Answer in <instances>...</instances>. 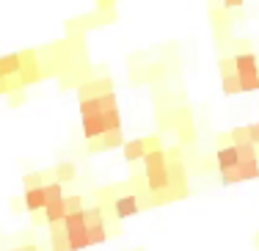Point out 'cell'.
<instances>
[{
    "mask_svg": "<svg viewBox=\"0 0 259 251\" xmlns=\"http://www.w3.org/2000/svg\"><path fill=\"white\" fill-rule=\"evenodd\" d=\"M100 111H102L105 133L121 130V113H119V102H116V94H113V91H108V94L100 97Z\"/></svg>",
    "mask_w": 259,
    "mask_h": 251,
    "instance_id": "obj_6",
    "label": "cell"
},
{
    "mask_svg": "<svg viewBox=\"0 0 259 251\" xmlns=\"http://www.w3.org/2000/svg\"><path fill=\"white\" fill-rule=\"evenodd\" d=\"M64 229H66V243H69V251H80L89 243V232H85V216L83 213H72V216L64 218Z\"/></svg>",
    "mask_w": 259,
    "mask_h": 251,
    "instance_id": "obj_4",
    "label": "cell"
},
{
    "mask_svg": "<svg viewBox=\"0 0 259 251\" xmlns=\"http://www.w3.org/2000/svg\"><path fill=\"white\" fill-rule=\"evenodd\" d=\"M144 177H146V191L152 196H163L171 185L168 177V157L165 149H152L144 157Z\"/></svg>",
    "mask_w": 259,
    "mask_h": 251,
    "instance_id": "obj_1",
    "label": "cell"
},
{
    "mask_svg": "<svg viewBox=\"0 0 259 251\" xmlns=\"http://www.w3.org/2000/svg\"><path fill=\"white\" fill-rule=\"evenodd\" d=\"M234 72V58H221V75H232Z\"/></svg>",
    "mask_w": 259,
    "mask_h": 251,
    "instance_id": "obj_18",
    "label": "cell"
},
{
    "mask_svg": "<svg viewBox=\"0 0 259 251\" xmlns=\"http://www.w3.org/2000/svg\"><path fill=\"white\" fill-rule=\"evenodd\" d=\"M229 138H232V146H245V144H251L248 127H234V130H229Z\"/></svg>",
    "mask_w": 259,
    "mask_h": 251,
    "instance_id": "obj_15",
    "label": "cell"
},
{
    "mask_svg": "<svg viewBox=\"0 0 259 251\" xmlns=\"http://www.w3.org/2000/svg\"><path fill=\"white\" fill-rule=\"evenodd\" d=\"M80 121H83V136L89 141H100L105 136L102 111H100V97L80 100Z\"/></svg>",
    "mask_w": 259,
    "mask_h": 251,
    "instance_id": "obj_2",
    "label": "cell"
},
{
    "mask_svg": "<svg viewBox=\"0 0 259 251\" xmlns=\"http://www.w3.org/2000/svg\"><path fill=\"white\" fill-rule=\"evenodd\" d=\"M215 163H218L221 174L237 169V149H234V146H221V149L215 152Z\"/></svg>",
    "mask_w": 259,
    "mask_h": 251,
    "instance_id": "obj_9",
    "label": "cell"
},
{
    "mask_svg": "<svg viewBox=\"0 0 259 251\" xmlns=\"http://www.w3.org/2000/svg\"><path fill=\"white\" fill-rule=\"evenodd\" d=\"M243 6V0H226V9H240Z\"/></svg>",
    "mask_w": 259,
    "mask_h": 251,
    "instance_id": "obj_21",
    "label": "cell"
},
{
    "mask_svg": "<svg viewBox=\"0 0 259 251\" xmlns=\"http://www.w3.org/2000/svg\"><path fill=\"white\" fill-rule=\"evenodd\" d=\"M45 204H47V199H45V185H33V188H28L25 191V207H28V213H45Z\"/></svg>",
    "mask_w": 259,
    "mask_h": 251,
    "instance_id": "obj_8",
    "label": "cell"
},
{
    "mask_svg": "<svg viewBox=\"0 0 259 251\" xmlns=\"http://www.w3.org/2000/svg\"><path fill=\"white\" fill-rule=\"evenodd\" d=\"M234 75L240 77L243 91H256L259 89V58L254 53H237L234 56Z\"/></svg>",
    "mask_w": 259,
    "mask_h": 251,
    "instance_id": "obj_3",
    "label": "cell"
},
{
    "mask_svg": "<svg viewBox=\"0 0 259 251\" xmlns=\"http://www.w3.org/2000/svg\"><path fill=\"white\" fill-rule=\"evenodd\" d=\"M248 138H251V144H254V146H259V121L248 124Z\"/></svg>",
    "mask_w": 259,
    "mask_h": 251,
    "instance_id": "obj_19",
    "label": "cell"
},
{
    "mask_svg": "<svg viewBox=\"0 0 259 251\" xmlns=\"http://www.w3.org/2000/svg\"><path fill=\"white\" fill-rule=\"evenodd\" d=\"M224 91L226 94H237V91H243V86H240V77L234 75H224Z\"/></svg>",
    "mask_w": 259,
    "mask_h": 251,
    "instance_id": "obj_17",
    "label": "cell"
},
{
    "mask_svg": "<svg viewBox=\"0 0 259 251\" xmlns=\"http://www.w3.org/2000/svg\"><path fill=\"white\" fill-rule=\"evenodd\" d=\"M50 237H53V251H69L64 221H61V224H50Z\"/></svg>",
    "mask_w": 259,
    "mask_h": 251,
    "instance_id": "obj_12",
    "label": "cell"
},
{
    "mask_svg": "<svg viewBox=\"0 0 259 251\" xmlns=\"http://www.w3.org/2000/svg\"><path fill=\"white\" fill-rule=\"evenodd\" d=\"M121 152H124V157L130 163L133 160H144L146 157V138H133V141H124V146H121Z\"/></svg>",
    "mask_w": 259,
    "mask_h": 251,
    "instance_id": "obj_10",
    "label": "cell"
},
{
    "mask_svg": "<svg viewBox=\"0 0 259 251\" xmlns=\"http://www.w3.org/2000/svg\"><path fill=\"white\" fill-rule=\"evenodd\" d=\"M64 204H66V216H72V213H83V199L80 196H64Z\"/></svg>",
    "mask_w": 259,
    "mask_h": 251,
    "instance_id": "obj_16",
    "label": "cell"
},
{
    "mask_svg": "<svg viewBox=\"0 0 259 251\" xmlns=\"http://www.w3.org/2000/svg\"><path fill=\"white\" fill-rule=\"evenodd\" d=\"M11 251H39V246L36 243H22L20 248H11Z\"/></svg>",
    "mask_w": 259,
    "mask_h": 251,
    "instance_id": "obj_20",
    "label": "cell"
},
{
    "mask_svg": "<svg viewBox=\"0 0 259 251\" xmlns=\"http://www.w3.org/2000/svg\"><path fill=\"white\" fill-rule=\"evenodd\" d=\"M113 146H124V136H121V130L105 133L100 141H91V149H113Z\"/></svg>",
    "mask_w": 259,
    "mask_h": 251,
    "instance_id": "obj_11",
    "label": "cell"
},
{
    "mask_svg": "<svg viewBox=\"0 0 259 251\" xmlns=\"http://www.w3.org/2000/svg\"><path fill=\"white\" fill-rule=\"evenodd\" d=\"M53 174H55V182H72V180H75L77 171H75V163L66 160V163H58Z\"/></svg>",
    "mask_w": 259,
    "mask_h": 251,
    "instance_id": "obj_13",
    "label": "cell"
},
{
    "mask_svg": "<svg viewBox=\"0 0 259 251\" xmlns=\"http://www.w3.org/2000/svg\"><path fill=\"white\" fill-rule=\"evenodd\" d=\"M45 199H47V204H50V201H61V199H64V188H61V182H55V180L45 182Z\"/></svg>",
    "mask_w": 259,
    "mask_h": 251,
    "instance_id": "obj_14",
    "label": "cell"
},
{
    "mask_svg": "<svg viewBox=\"0 0 259 251\" xmlns=\"http://www.w3.org/2000/svg\"><path fill=\"white\" fill-rule=\"evenodd\" d=\"M83 216H85V232H89V243H91V246H100V243H105L108 229H105L102 207H85Z\"/></svg>",
    "mask_w": 259,
    "mask_h": 251,
    "instance_id": "obj_5",
    "label": "cell"
},
{
    "mask_svg": "<svg viewBox=\"0 0 259 251\" xmlns=\"http://www.w3.org/2000/svg\"><path fill=\"white\" fill-rule=\"evenodd\" d=\"M141 210V199H138V193H121L119 199H113V216L116 218H130V216H135V213Z\"/></svg>",
    "mask_w": 259,
    "mask_h": 251,
    "instance_id": "obj_7",
    "label": "cell"
}]
</instances>
